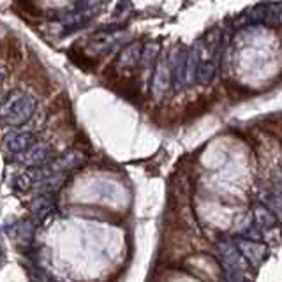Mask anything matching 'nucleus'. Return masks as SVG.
Masks as SVG:
<instances>
[{"label": "nucleus", "instance_id": "obj_1", "mask_svg": "<svg viewBox=\"0 0 282 282\" xmlns=\"http://www.w3.org/2000/svg\"><path fill=\"white\" fill-rule=\"evenodd\" d=\"M37 101L32 95H25L20 92L9 94L0 104V118L11 125H21L32 117L36 111Z\"/></svg>", "mask_w": 282, "mask_h": 282}, {"label": "nucleus", "instance_id": "obj_2", "mask_svg": "<svg viewBox=\"0 0 282 282\" xmlns=\"http://www.w3.org/2000/svg\"><path fill=\"white\" fill-rule=\"evenodd\" d=\"M16 155V162L25 166H30V168H43L50 161H53L55 154L48 145H30L28 148H25L23 152Z\"/></svg>", "mask_w": 282, "mask_h": 282}, {"label": "nucleus", "instance_id": "obj_3", "mask_svg": "<svg viewBox=\"0 0 282 282\" xmlns=\"http://www.w3.org/2000/svg\"><path fill=\"white\" fill-rule=\"evenodd\" d=\"M169 83H173V90L180 92L187 85V50H178L173 55L169 65Z\"/></svg>", "mask_w": 282, "mask_h": 282}, {"label": "nucleus", "instance_id": "obj_4", "mask_svg": "<svg viewBox=\"0 0 282 282\" xmlns=\"http://www.w3.org/2000/svg\"><path fill=\"white\" fill-rule=\"evenodd\" d=\"M236 249L245 258L252 266H259L266 259V247L259 243L258 240L252 238H238L236 240Z\"/></svg>", "mask_w": 282, "mask_h": 282}, {"label": "nucleus", "instance_id": "obj_5", "mask_svg": "<svg viewBox=\"0 0 282 282\" xmlns=\"http://www.w3.org/2000/svg\"><path fill=\"white\" fill-rule=\"evenodd\" d=\"M157 64V62H155ZM169 64L168 58L162 57L159 60L157 67H155V74H154V83H152V94H154L155 99H161L162 95L168 92L169 88Z\"/></svg>", "mask_w": 282, "mask_h": 282}, {"label": "nucleus", "instance_id": "obj_6", "mask_svg": "<svg viewBox=\"0 0 282 282\" xmlns=\"http://www.w3.org/2000/svg\"><path fill=\"white\" fill-rule=\"evenodd\" d=\"M34 143H36V138L30 132H11V134H7L4 138L2 147L7 152H11V154H20V152H23L25 148H28Z\"/></svg>", "mask_w": 282, "mask_h": 282}, {"label": "nucleus", "instance_id": "obj_7", "mask_svg": "<svg viewBox=\"0 0 282 282\" xmlns=\"http://www.w3.org/2000/svg\"><path fill=\"white\" fill-rule=\"evenodd\" d=\"M219 251H221V259L226 272H242V254L238 252V249L224 242L219 243Z\"/></svg>", "mask_w": 282, "mask_h": 282}, {"label": "nucleus", "instance_id": "obj_8", "mask_svg": "<svg viewBox=\"0 0 282 282\" xmlns=\"http://www.w3.org/2000/svg\"><path fill=\"white\" fill-rule=\"evenodd\" d=\"M141 48L143 44L141 43H132L129 46H125L124 50L120 51L117 58V67L118 69H132L139 64V57H141Z\"/></svg>", "mask_w": 282, "mask_h": 282}, {"label": "nucleus", "instance_id": "obj_9", "mask_svg": "<svg viewBox=\"0 0 282 282\" xmlns=\"http://www.w3.org/2000/svg\"><path fill=\"white\" fill-rule=\"evenodd\" d=\"M252 211H254V224H256V228H259V229H272V228H275L277 217H275V214H273L272 208L261 205V203H256Z\"/></svg>", "mask_w": 282, "mask_h": 282}, {"label": "nucleus", "instance_id": "obj_10", "mask_svg": "<svg viewBox=\"0 0 282 282\" xmlns=\"http://www.w3.org/2000/svg\"><path fill=\"white\" fill-rule=\"evenodd\" d=\"M215 73H217V60H199L194 69V80L199 81L201 85H208L214 80Z\"/></svg>", "mask_w": 282, "mask_h": 282}, {"label": "nucleus", "instance_id": "obj_11", "mask_svg": "<svg viewBox=\"0 0 282 282\" xmlns=\"http://www.w3.org/2000/svg\"><path fill=\"white\" fill-rule=\"evenodd\" d=\"M30 210H32V215H34L37 221H44L48 215H51L55 211V203L43 194V196H39V198H36L34 201H32Z\"/></svg>", "mask_w": 282, "mask_h": 282}, {"label": "nucleus", "instance_id": "obj_12", "mask_svg": "<svg viewBox=\"0 0 282 282\" xmlns=\"http://www.w3.org/2000/svg\"><path fill=\"white\" fill-rule=\"evenodd\" d=\"M161 51V46L157 43H147L143 48H141V57L139 62L143 64L145 69H150L152 65L157 62V55Z\"/></svg>", "mask_w": 282, "mask_h": 282}, {"label": "nucleus", "instance_id": "obj_13", "mask_svg": "<svg viewBox=\"0 0 282 282\" xmlns=\"http://www.w3.org/2000/svg\"><path fill=\"white\" fill-rule=\"evenodd\" d=\"M263 23L268 25V27L279 28V25H280V4L279 2L268 4L266 14H265V18H263Z\"/></svg>", "mask_w": 282, "mask_h": 282}, {"label": "nucleus", "instance_id": "obj_14", "mask_svg": "<svg viewBox=\"0 0 282 282\" xmlns=\"http://www.w3.org/2000/svg\"><path fill=\"white\" fill-rule=\"evenodd\" d=\"M85 155L80 154V152H70V154L64 155V157L60 159V166L65 169H76V168H81V166L85 164Z\"/></svg>", "mask_w": 282, "mask_h": 282}, {"label": "nucleus", "instance_id": "obj_15", "mask_svg": "<svg viewBox=\"0 0 282 282\" xmlns=\"http://www.w3.org/2000/svg\"><path fill=\"white\" fill-rule=\"evenodd\" d=\"M101 6H102V0H81L80 9L83 14H90V13H95Z\"/></svg>", "mask_w": 282, "mask_h": 282}, {"label": "nucleus", "instance_id": "obj_16", "mask_svg": "<svg viewBox=\"0 0 282 282\" xmlns=\"http://www.w3.org/2000/svg\"><path fill=\"white\" fill-rule=\"evenodd\" d=\"M131 9H132V6H131L129 0H120L118 6H117V9L113 11V16L115 18H124V16H127Z\"/></svg>", "mask_w": 282, "mask_h": 282}, {"label": "nucleus", "instance_id": "obj_17", "mask_svg": "<svg viewBox=\"0 0 282 282\" xmlns=\"http://www.w3.org/2000/svg\"><path fill=\"white\" fill-rule=\"evenodd\" d=\"M2 80H4V74L0 73V87H2Z\"/></svg>", "mask_w": 282, "mask_h": 282}]
</instances>
